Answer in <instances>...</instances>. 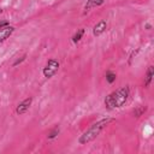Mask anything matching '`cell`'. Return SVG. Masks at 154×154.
Here are the masks:
<instances>
[{
  "instance_id": "obj_1",
  "label": "cell",
  "mask_w": 154,
  "mask_h": 154,
  "mask_svg": "<svg viewBox=\"0 0 154 154\" xmlns=\"http://www.w3.org/2000/svg\"><path fill=\"white\" fill-rule=\"evenodd\" d=\"M112 122H114V118H105V119H101V120L96 122V123L93 124L87 131H84V132L81 135L78 142H80L81 144H86V143L93 141V140L96 138V137L99 136V134H100L110 123H112Z\"/></svg>"
},
{
  "instance_id": "obj_2",
  "label": "cell",
  "mask_w": 154,
  "mask_h": 154,
  "mask_svg": "<svg viewBox=\"0 0 154 154\" xmlns=\"http://www.w3.org/2000/svg\"><path fill=\"white\" fill-rule=\"evenodd\" d=\"M128 98H129V88L128 87H123V88L118 89L117 92H113L108 96H106V99H105V106L108 110L122 107L126 102Z\"/></svg>"
},
{
  "instance_id": "obj_3",
  "label": "cell",
  "mask_w": 154,
  "mask_h": 154,
  "mask_svg": "<svg viewBox=\"0 0 154 154\" xmlns=\"http://www.w3.org/2000/svg\"><path fill=\"white\" fill-rule=\"evenodd\" d=\"M59 70V61L57 59H49L46 64V66L43 67V76L46 78H51L53 77Z\"/></svg>"
},
{
  "instance_id": "obj_4",
  "label": "cell",
  "mask_w": 154,
  "mask_h": 154,
  "mask_svg": "<svg viewBox=\"0 0 154 154\" xmlns=\"http://www.w3.org/2000/svg\"><path fill=\"white\" fill-rule=\"evenodd\" d=\"M31 102H33V98H27L25 100H23V101L17 106L16 113H17V114H23V113H25V112L29 110V107L31 106Z\"/></svg>"
},
{
  "instance_id": "obj_5",
  "label": "cell",
  "mask_w": 154,
  "mask_h": 154,
  "mask_svg": "<svg viewBox=\"0 0 154 154\" xmlns=\"http://www.w3.org/2000/svg\"><path fill=\"white\" fill-rule=\"evenodd\" d=\"M13 31H15V28L10 27V25H7V27H5L3 29H0V43L4 42L6 39H9L12 35Z\"/></svg>"
},
{
  "instance_id": "obj_6",
  "label": "cell",
  "mask_w": 154,
  "mask_h": 154,
  "mask_svg": "<svg viewBox=\"0 0 154 154\" xmlns=\"http://www.w3.org/2000/svg\"><path fill=\"white\" fill-rule=\"evenodd\" d=\"M107 28V23L106 21H100L99 23H96L93 28V35L94 36H100Z\"/></svg>"
},
{
  "instance_id": "obj_7",
  "label": "cell",
  "mask_w": 154,
  "mask_h": 154,
  "mask_svg": "<svg viewBox=\"0 0 154 154\" xmlns=\"http://www.w3.org/2000/svg\"><path fill=\"white\" fill-rule=\"evenodd\" d=\"M105 3V0H88L86 6H84V13H87L88 11H90V9L96 7V6H101Z\"/></svg>"
},
{
  "instance_id": "obj_8",
  "label": "cell",
  "mask_w": 154,
  "mask_h": 154,
  "mask_svg": "<svg viewBox=\"0 0 154 154\" xmlns=\"http://www.w3.org/2000/svg\"><path fill=\"white\" fill-rule=\"evenodd\" d=\"M153 75H154V67L150 65L147 70V73H146V77H144V87H148L152 82V78H153Z\"/></svg>"
},
{
  "instance_id": "obj_9",
  "label": "cell",
  "mask_w": 154,
  "mask_h": 154,
  "mask_svg": "<svg viewBox=\"0 0 154 154\" xmlns=\"http://www.w3.org/2000/svg\"><path fill=\"white\" fill-rule=\"evenodd\" d=\"M146 111H147V106H140L132 111V114H134V117H141Z\"/></svg>"
},
{
  "instance_id": "obj_10",
  "label": "cell",
  "mask_w": 154,
  "mask_h": 154,
  "mask_svg": "<svg viewBox=\"0 0 154 154\" xmlns=\"http://www.w3.org/2000/svg\"><path fill=\"white\" fill-rule=\"evenodd\" d=\"M83 34H84V29H83V28L78 29V30H77V33L73 35V37H72V41H73V42H78V41L82 39Z\"/></svg>"
},
{
  "instance_id": "obj_11",
  "label": "cell",
  "mask_w": 154,
  "mask_h": 154,
  "mask_svg": "<svg viewBox=\"0 0 154 154\" xmlns=\"http://www.w3.org/2000/svg\"><path fill=\"white\" fill-rule=\"evenodd\" d=\"M116 78H117V76H116V73H114V72L108 71V72L106 73V81H107L108 83H113V82L116 81Z\"/></svg>"
},
{
  "instance_id": "obj_12",
  "label": "cell",
  "mask_w": 154,
  "mask_h": 154,
  "mask_svg": "<svg viewBox=\"0 0 154 154\" xmlns=\"http://www.w3.org/2000/svg\"><path fill=\"white\" fill-rule=\"evenodd\" d=\"M59 131H60V129H59V126H55L48 135H47V137L49 138V140H52V138H54V137H57V135L59 134Z\"/></svg>"
},
{
  "instance_id": "obj_13",
  "label": "cell",
  "mask_w": 154,
  "mask_h": 154,
  "mask_svg": "<svg viewBox=\"0 0 154 154\" xmlns=\"http://www.w3.org/2000/svg\"><path fill=\"white\" fill-rule=\"evenodd\" d=\"M25 58H27V54H24V55H23V57H22L21 59H18L17 61H15V63H13V66H16V65H18V64H21L22 61H24V60H25Z\"/></svg>"
},
{
  "instance_id": "obj_14",
  "label": "cell",
  "mask_w": 154,
  "mask_h": 154,
  "mask_svg": "<svg viewBox=\"0 0 154 154\" xmlns=\"http://www.w3.org/2000/svg\"><path fill=\"white\" fill-rule=\"evenodd\" d=\"M7 25H9V22L7 21H3L1 23H0V29H3L5 27H7Z\"/></svg>"
},
{
  "instance_id": "obj_15",
  "label": "cell",
  "mask_w": 154,
  "mask_h": 154,
  "mask_svg": "<svg viewBox=\"0 0 154 154\" xmlns=\"http://www.w3.org/2000/svg\"><path fill=\"white\" fill-rule=\"evenodd\" d=\"M0 13H3V10H1V7H0Z\"/></svg>"
}]
</instances>
